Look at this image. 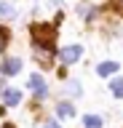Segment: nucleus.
<instances>
[{
    "label": "nucleus",
    "instance_id": "nucleus-10",
    "mask_svg": "<svg viewBox=\"0 0 123 128\" xmlns=\"http://www.w3.org/2000/svg\"><path fill=\"white\" fill-rule=\"evenodd\" d=\"M6 46H8V32H6V27H0V54L6 51Z\"/></svg>",
    "mask_w": 123,
    "mask_h": 128
},
{
    "label": "nucleus",
    "instance_id": "nucleus-13",
    "mask_svg": "<svg viewBox=\"0 0 123 128\" xmlns=\"http://www.w3.org/2000/svg\"><path fill=\"white\" fill-rule=\"evenodd\" d=\"M43 128H59V123H54V120H51V123H46Z\"/></svg>",
    "mask_w": 123,
    "mask_h": 128
},
{
    "label": "nucleus",
    "instance_id": "nucleus-5",
    "mask_svg": "<svg viewBox=\"0 0 123 128\" xmlns=\"http://www.w3.org/2000/svg\"><path fill=\"white\" fill-rule=\"evenodd\" d=\"M16 72H22V62L19 59H6L3 62V75H16Z\"/></svg>",
    "mask_w": 123,
    "mask_h": 128
},
{
    "label": "nucleus",
    "instance_id": "nucleus-11",
    "mask_svg": "<svg viewBox=\"0 0 123 128\" xmlns=\"http://www.w3.org/2000/svg\"><path fill=\"white\" fill-rule=\"evenodd\" d=\"M0 16H14V8L8 3H0Z\"/></svg>",
    "mask_w": 123,
    "mask_h": 128
},
{
    "label": "nucleus",
    "instance_id": "nucleus-8",
    "mask_svg": "<svg viewBox=\"0 0 123 128\" xmlns=\"http://www.w3.org/2000/svg\"><path fill=\"white\" fill-rule=\"evenodd\" d=\"M56 112H59V118H72V115H75V110H72V104H70V102H62L56 107Z\"/></svg>",
    "mask_w": 123,
    "mask_h": 128
},
{
    "label": "nucleus",
    "instance_id": "nucleus-1",
    "mask_svg": "<svg viewBox=\"0 0 123 128\" xmlns=\"http://www.w3.org/2000/svg\"><path fill=\"white\" fill-rule=\"evenodd\" d=\"M54 38H56V27H54V24H35L32 27L35 48H48V51H54Z\"/></svg>",
    "mask_w": 123,
    "mask_h": 128
},
{
    "label": "nucleus",
    "instance_id": "nucleus-2",
    "mask_svg": "<svg viewBox=\"0 0 123 128\" xmlns=\"http://www.w3.org/2000/svg\"><path fill=\"white\" fill-rule=\"evenodd\" d=\"M80 56H83V48H80V46H67V48H62V51H59L62 64H75Z\"/></svg>",
    "mask_w": 123,
    "mask_h": 128
},
{
    "label": "nucleus",
    "instance_id": "nucleus-3",
    "mask_svg": "<svg viewBox=\"0 0 123 128\" xmlns=\"http://www.w3.org/2000/svg\"><path fill=\"white\" fill-rule=\"evenodd\" d=\"M19 102H22V91H16V88L3 91V107H16Z\"/></svg>",
    "mask_w": 123,
    "mask_h": 128
},
{
    "label": "nucleus",
    "instance_id": "nucleus-12",
    "mask_svg": "<svg viewBox=\"0 0 123 128\" xmlns=\"http://www.w3.org/2000/svg\"><path fill=\"white\" fill-rule=\"evenodd\" d=\"M115 8H118V11L123 14V0H115Z\"/></svg>",
    "mask_w": 123,
    "mask_h": 128
},
{
    "label": "nucleus",
    "instance_id": "nucleus-4",
    "mask_svg": "<svg viewBox=\"0 0 123 128\" xmlns=\"http://www.w3.org/2000/svg\"><path fill=\"white\" fill-rule=\"evenodd\" d=\"M30 88L38 94V99H43V96H46V80H43L40 75H30Z\"/></svg>",
    "mask_w": 123,
    "mask_h": 128
},
{
    "label": "nucleus",
    "instance_id": "nucleus-9",
    "mask_svg": "<svg viewBox=\"0 0 123 128\" xmlns=\"http://www.w3.org/2000/svg\"><path fill=\"white\" fill-rule=\"evenodd\" d=\"M110 91H112V96H123V78H115L110 83Z\"/></svg>",
    "mask_w": 123,
    "mask_h": 128
},
{
    "label": "nucleus",
    "instance_id": "nucleus-6",
    "mask_svg": "<svg viewBox=\"0 0 123 128\" xmlns=\"http://www.w3.org/2000/svg\"><path fill=\"white\" fill-rule=\"evenodd\" d=\"M118 67H120L118 62H104V64H99V67H96V75H99V78H107V75L118 72Z\"/></svg>",
    "mask_w": 123,
    "mask_h": 128
},
{
    "label": "nucleus",
    "instance_id": "nucleus-7",
    "mask_svg": "<svg viewBox=\"0 0 123 128\" xmlns=\"http://www.w3.org/2000/svg\"><path fill=\"white\" fill-rule=\"evenodd\" d=\"M102 126H104V120L99 115H86L83 118V128H102Z\"/></svg>",
    "mask_w": 123,
    "mask_h": 128
}]
</instances>
